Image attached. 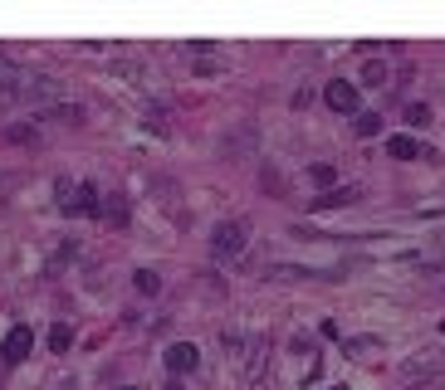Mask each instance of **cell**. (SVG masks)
Segmentation results:
<instances>
[{
	"label": "cell",
	"instance_id": "6da1fadb",
	"mask_svg": "<svg viewBox=\"0 0 445 390\" xmlns=\"http://www.w3.org/2000/svg\"><path fill=\"white\" fill-rule=\"evenodd\" d=\"M245 249V220H221L216 234H211V254L216 259H235Z\"/></svg>",
	"mask_w": 445,
	"mask_h": 390
},
{
	"label": "cell",
	"instance_id": "7a4b0ae2",
	"mask_svg": "<svg viewBox=\"0 0 445 390\" xmlns=\"http://www.w3.org/2000/svg\"><path fill=\"white\" fill-rule=\"evenodd\" d=\"M34 351V327H25V322H15L10 332H5V342H0V356L15 366V361H25Z\"/></svg>",
	"mask_w": 445,
	"mask_h": 390
},
{
	"label": "cell",
	"instance_id": "3957f363",
	"mask_svg": "<svg viewBox=\"0 0 445 390\" xmlns=\"http://www.w3.org/2000/svg\"><path fill=\"white\" fill-rule=\"evenodd\" d=\"M162 361H167V371H172V376L181 381L186 371H196V366H201V347H196V342H172Z\"/></svg>",
	"mask_w": 445,
	"mask_h": 390
},
{
	"label": "cell",
	"instance_id": "277c9868",
	"mask_svg": "<svg viewBox=\"0 0 445 390\" xmlns=\"http://www.w3.org/2000/svg\"><path fill=\"white\" fill-rule=\"evenodd\" d=\"M323 98H328V107H333V112H357V88H352L347 79H333Z\"/></svg>",
	"mask_w": 445,
	"mask_h": 390
},
{
	"label": "cell",
	"instance_id": "5b68a950",
	"mask_svg": "<svg viewBox=\"0 0 445 390\" xmlns=\"http://www.w3.org/2000/svg\"><path fill=\"white\" fill-rule=\"evenodd\" d=\"M387 156H396V161H416V156H426V147H421L416 137L396 132V137H387Z\"/></svg>",
	"mask_w": 445,
	"mask_h": 390
},
{
	"label": "cell",
	"instance_id": "8992f818",
	"mask_svg": "<svg viewBox=\"0 0 445 390\" xmlns=\"http://www.w3.org/2000/svg\"><path fill=\"white\" fill-rule=\"evenodd\" d=\"M69 210H79V215H103V200H98V186H74V200H69Z\"/></svg>",
	"mask_w": 445,
	"mask_h": 390
},
{
	"label": "cell",
	"instance_id": "52a82bcc",
	"mask_svg": "<svg viewBox=\"0 0 445 390\" xmlns=\"http://www.w3.org/2000/svg\"><path fill=\"white\" fill-rule=\"evenodd\" d=\"M352 200H357L352 186H333L328 195H318V200H314V210H333V205H352Z\"/></svg>",
	"mask_w": 445,
	"mask_h": 390
},
{
	"label": "cell",
	"instance_id": "ba28073f",
	"mask_svg": "<svg viewBox=\"0 0 445 390\" xmlns=\"http://www.w3.org/2000/svg\"><path fill=\"white\" fill-rule=\"evenodd\" d=\"M69 347H74V327H69V322H54V327H49V351L64 356Z\"/></svg>",
	"mask_w": 445,
	"mask_h": 390
},
{
	"label": "cell",
	"instance_id": "9c48e42d",
	"mask_svg": "<svg viewBox=\"0 0 445 390\" xmlns=\"http://www.w3.org/2000/svg\"><path fill=\"white\" fill-rule=\"evenodd\" d=\"M132 288L142 292V297H152V292L162 288V274H157V269H137V274H132Z\"/></svg>",
	"mask_w": 445,
	"mask_h": 390
},
{
	"label": "cell",
	"instance_id": "30bf717a",
	"mask_svg": "<svg viewBox=\"0 0 445 390\" xmlns=\"http://www.w3.org/2000/svg\"><path fill=\"white\" fill-rule=\"evenodd\" d=\"M39 132H34V122H10V127H0V142H34Z\"/></svg>",
	"mask_w": 445,
	"mask_h": 390
},
{
	"label": "cell",
	"instance_id": "8fae6325",
	"mask_svg": "<svg viewBox=\"0 0 445 390\" xmlns=\"http://www.w3.org/2000/svg\"><path fill=\"white\" fill-rule=\"evenodd\" d=\"M39 117H54V122H79L84 117V107L79 102H54L49 112H39Z\"/></svg>",
	"mask_w": 445,
	"mask_h": 390
},
{
	"label": "cell",
	"instance_id": "7c38bea8",
	"mask_svg": "<svg viewBox=\"0 0 445 390\" xmlns=\"http://www.w3.org/2000/svg\"><path fill=\"white\" fill-rule=\"evenodd\" d=\"M103 215H108L112 224H127V200H122V195L112 191L108 200H103Z\"/></svg>",
	"mask_w": 445,
	"mask_h": 390
},
{
	"label": "cell",
	"instance_id": "4fadbf2b",
	"mask_svg": "<svg viewBox=\"0 0 445 390\" xmlns=\"http://www.w3.org/2000/svg\"><path fill=\"white\" fill-rule=\"evenodd\" d=\"M387 79H392V74H387V64H382V59L362 64V83H372V88H377V83H387Z\"/></svg>",
	"mask_w": 445,
	"mask_h": 390
},
{
	"label": "cell",
	"instance_id": "5bb4252c",
	"mask_svg": "<svg viewBox=\"0 0 445 390\" xmlns=\"http://www.w3.org/2000/svg\"><path fill=\"white\" fill-rule=\"evenodd\" d=\"M382 127H387V122H382V112H357V132H362V137H377Z\"/></svg>",
	"mask_w": 445,
	"mask_h": 390
},
{
	"label": "cell",
	"instance_id": "9a60e30c",
	"mask_svg": "<svg viewBox=\"0 0 445 390\" xmlns=\"http://www.w3.org/2000/svg\"><path fill=\"white\" fill-rule=\"evenodd\" d=\"M406 122H411V127H426V122H431V107H426V102H406Z\"/></svg>",
	"mask_w": 445,
	"mask_h": 390
},
{
	"label": "cell",
	"instance_id": "2e32d148",
	"mask_svg": "<svg viewBox=\"0 0 445 390\" xmlns=\"http://www.w3.org/2000/svg\"><path fill=\"white\" fill-rule=\"evenodd\" d=\"M309 176H314L318 186H333V181H337V171H333V166H328V161H318V166H314Z\"/></svg>",
	"mask_w": 445,
	"mask_h": 390
},
{
	"label": "cell",
	"instance_id": "e0dca14e",
	"mask_svg": "<svg viewBox=\"0 0 445 390\" xmlns=\"http://www.w3.org/2000/svg\"><path fill=\"white\" fill-rule=\"evenodd\" d=\"M347 351H382V342H377V337H352Z\"/></svg>",
	"mask_w": 445,
	"mask_h": 390
},
{
	"label": "cell",
	"instance_id": "ac0fdd59",
	"mask_svg": "<svg viewBox=\"0 0 445 390\" xmlns=\"http://www.w3.org/2000/svg\"><path fill=\"white\" fill-rule=\"evenodd\" d=\"M167 390H186V386H181V381H176V376H172V381H167Z\"/></svg>",
	"mask_w": 445,
	"mask_h": 390
},
{
	"label": "cell",
	"instance_id": "d6986e66",
	"mask_svg": "<svg viewBox=\"0 0 445 390\" xmlns=\"http://www.w3.org/2000/svg\"><path fill=\"white\" fill-rule=\"evenodd\" d=\"M328 390H347V386H328Z\"/></svg>",
	"mask_w": 445,
	"mask_h": 390
},
{
	"label": "cell",
	"instance_id": "ffe728a7",
	"mask_svg": "<svg viewBox=\"0 0 445 390\" xmlns=\"http://www.w3.org/2000/svg\"><path fill=\"white\" fill-rule=\"evenodd\" d=\"M122 390H137V386H122Z\"/></svg>",
	"mask_w": 445,
	"mask_h": 390
}]
</instances>
